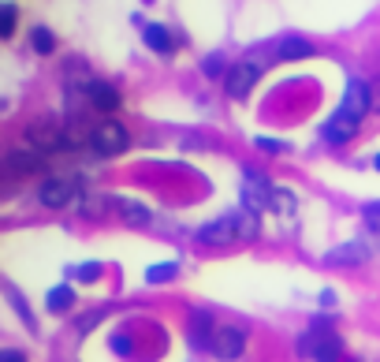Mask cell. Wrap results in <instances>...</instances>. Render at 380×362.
Returning a JSON list of instances; mask_svg holds the SVG:
<instances>
[{"instance_id": "1", "label": "cell", "mask_w": 380, "mask_h": 362, "mask_svg": "<svg viewBox=\"0 0 380 362\" xmlns=\"http://www.w3.org/2000/svg\"><path fill=\"white\" fill-rule=\"evenodd\" d=\"M369 109H373V90H369V82L358 79V75H351V79H346V90H343L339 109L321 124L324 146H343V142H351V139L358 135L361 120L369 116Z\"/></svg>"}, {"instance_id": "2", "label": "cell", "mask_w": 380, "mask_h": 362, "mask_svg": "<svg viewBox=\"0 0 380 362\" xmlns=\"http://www.w3.org/2000/svg\"><path fill=\"white\" fill-rule=\"evenodd\" d=\"M254 236H257V213L246 206L224 213V217L209 221L194 232V239L202 246H235V243H250Z\"/></svg>"}, {"instance_id": "3", "label": "cell", "mask_w": 380, "mask_h": 362, "mask_svg": "<svg viewBox=\"0 0 380 362\" xmlns=\"http://www.w3.org/2000/svg\"><path fill=\"white\" fill-rule=\"evenodd\" d=\"M68 97L71 101H86L93 112H115L120 109V90L112 86V82H105V79H93V75H86L82 82H68Z\"/></svg>"}, {"instance_id": "4", "label": "cell", "mask_w": 380, "mask_h": 362, "mask_svg": "<svg viewBox=\"0 0 380 362\" xmlns=\"http://www.w3.org/2000/svg\"><path fill=\"white\" fill-rule=\"evenodd\" d=\"M265 75V56H242L239 64H231L224 75V94L231 101H242L246 94L257 86V79Z\"/></svg>"}, {"instance_id": "5", "label": "cell", "mask_w": 380, "mask_h": 362, "mask_svg": "<svg viewBox=\"0 0 380 362\" xmlns=\"http://www.w3.org/2000/svg\"><path fill=\"white\" fill-rule=\"evenodd\" d=\"M130 146V131L120 120H101L90 131V154L93 157H120Z\"/></svg>"}, {"instance_id": "6", "label": "cell", "mask_w": 380, "mask_h": 362, "mask_svg": "<svg viewBox=\"0 0 380 362\" xmlns=\"http://www.w3.org/2000/svg\"><path fill=\"white\" fill-rule=\"evenodd\" d=\"M82 194V179L78 176H48L38 187V202L45 209H68L71 202H78Z\"/></svg>"}, {"instance_id": "7", "label": "cell", "mask_w": 380, "mask_h": 362, "mask_svg": "<svg viewBox=\"0 0 380 362\" xmlns=\"http://www.w3.org/2000/svg\"><path fill=\"white\" fill-rule=\"evenodd\" d=\"M272 198H276L272 179L261 176L257 169H242V206L254 213H265V209H272Z\"/></svg>"}, {"instance_id": "8", "label": "cell", "mask_w": 380, "mask_h": 362, "mask_svg": "<svg viewBox=\"0 0 380 362\" xmlns=\"http://www.w3.org/2000/svg\"><path fill=\"white\" fill-rule=\"evenodd\" d=\"M0 169H4L8 179L34 176V172L45 169V154L34 150V146H11V150H4V161H0Z\"/></svg>"}, {"instance_id": "9", "label": "cell", "mask_w": 380, "mask_h": 362, "mask_svg": "<svg viewBox=\"0 0 380 362\" xmlns=\"http://www.w3.org/2000/svg\"><path fill=\"white\" fill-rule=\"evenodd\" d=\"M376 254V243L373 239H346V243H339L336 251H328L324 254V261L328 266H361V261H369Z\"/></svg>"}, {"instance_id": "10", "label": "cell", "mask_w": 380, "mask_h": 362, "mask_svg": "<svg viewBox=\"0 0 380 362\" xmlns=\"http://www.w3.org/2000/svg\"><path fill=\"white\" fill-rule=\"evenodd\" d=\"M212 355H217L220 362H235L242 351H246V333L242 328H235V325H224V328H217V336H212V348H209Z\"/></svg>"}, {"instance_id": "11", "label": "cell", "mask_w": 380, "mask_h": 362, "mask_svg": "<svg viewBox=\"0 0 380 362\" xmlns=\"http://www.w3.org/2000/svg\"><path fill=\"white\" fill-rule=\"evenodd\" d=\"M313 333H317V348H313V362H339V355H343V340H339V333H332V328L324 325V318L313 321Z\"/></svg>"}, {"instance_id": "12", "label": "cell", "mask_w": 380, "mask_h": 362, "mask_svg": "<svg viewBox=\"0 0 380 362\" xmlns=\"http://www.w3.org/2000/svg\"><path fill=\"white\" fill-rule=\"evenodd\" d=\"M112 213H115L123 224H130V228H150V224H153V209L142 206V202H135V198H112Z\"/></svg>"}, {"instance_id": "13", "label": "cell", "mask_w": 380, "mask_h": 362, "mask_svg": "<svg viewBox=\"0 0 380 362\" xmlns=\"http://www.w3.org/2000/svg\"><path fill=\"white\" fill-rule=\"evenodd\" d=\"M187 336H190L194 348H212L217 328H212V314H209V310H194L190 321H187Z\"/></svg>"}, {"instance_id": "14", "label": "cell", "mask_w": 380, "mask_h": 362, "mask_svg": "<svg viewBox=\"0 0 380 362\" xmlns=\"http://www.w3.org/2000/svg\"><path fill=\"white\" fill-rule=\"evenodd\" d=\"M142 41L150 45L157 56H172L175 53V38L168 34V26H160V23H142Z\"/></svg>"}, {"instance_id": "15", "label": "cell", "mask_w": 380, "mask_h": 362, "mask_svg": "<svg viewBox=\"0 0 380 362\" xmlns=\"http://www.w3.org/2000/svg\"><path fill=\"white\" fill-rule=\"evenodd\" d=\"M276 60H306V56H313L317 49H313V41H306V38H299V34H287V38H279L276 41Z\"/></svg>"}, {"instance_id": "16", "label": "cell", "mask_w": 380, "mask_h": 362, "mask_svg": "<svg viewBox=\"0 0 380 362\" xmlns=\"http://www.w3.org/2000/svg\"><path fill=\"white\" fill-rule=\"evenodd\" d=\"M30 49H34L38 56H53L56 53V34L48 26H34L30 30Z\"/></svg>"}, {"instance_id": "17", "label": "cell", "mask_w": 380, "mask_h": 362, "mask_svg": "<svg viewBox=\"0 0 380 362\" xmlns=\"http://www.w3.org/2000/svg\"><path fill=\"white\" fill-rule=\"evenodd\" d=\"M45 306L53 310V314H63V310H71V306H75V288H71V284L53 288V291H48V299H45Z\"/></svg>"}, {"instance_id": "18", "label": "cell", "mask_w": 380, "mask_h": 362, "mask_svg": "<svg viewBox=\"0 0 380 362\" xmlns=\"http://www.w3.org/2000/svg\"><path fill=\"white\" fill-rule=\"evenodd\" d=\"M179 276V261H160V266L145 269V284H168Z\"/></svg>"}, {"instance_id": "19", "label": "cell", "mask_w": 380, "mask_h": 362, "mask_svg": "<svg viewBox=\"0 0 380 362\" xmlns=\"http://www.w3.org/2000/svg\"><path fill=\"white\" fill-rule=\"evenodd\" d=\"M82 217H105V209H112V198H105V194H82Z\"/></svg>"}, {"instance_id": "20", "label": "cell", "mask_w": 380, "mask_h": 362, "mask_svg": "<svg viewBox=\"0 0 380 362\" xmlns=\"http://www.w3.org/2000/svg\"><path fill=\"white\" fill-rule=\"evenodd\" d=\"M4 295H8V299H11V306H15V310H19V318H23V321H26L30 328H34V314H30V306L23 303V295H19V291H15L11 284H4Z\"/></svg>"}, {"instance_id": "21", "label": "cell", "mask_w": 380, "mask_h": 362, "mask_svg": "<svg viewBox=\"0 0 380 362\" xmlns=\"http://www.w3.org/2000/svg\"><path fill=\"white\" fill-rule=\"evenodd\" d=\"M361 221H366V228L373 236H380V202H366V206H361Z\"/></svg>"}, {"instance_id": "22", "label": "cell", "mask_w": 380, "mask_h": 362, "mask_svg": "<svg viewBox=\"0 0 380 362\" xmlns=\"http://www.w3.org/2000/svg\"><path fill=\"white\" fill-rule=\"evenodd\" d=\"M272 209H279V213H284V217H291V213H294V194H291V191H284V187H276Z\"/></svg>"}, {"instance_id": "23", "label": "cell", "mask_w": 380, "mask_h": 362, "mask_svg": "<svg viewBox=\"0 0 380 362\" xmlns=\"http://www.w3.org/2000/svg\"><path fill=\"white\" fill-rule=\"evenodd\" d=\"M15 34V4L0 8V38H11Z\"/></svg>"}, {"instance_id": "24", "label": "cell", "mask_w": 380, "mask_h": 362, "mask_svg": "<svg viewBox=\"0 0 380 362\" xmlns=\"http://www.w3.org/2000/svg\"><path fill=\"white\" fill-rule=\"evenodd\" d=\"M254 146L261 154H287V142H279V139H269V135H257Z\"/></svg>"}, {"instance_id": "25", "label": "cell", "mask_w": 380, "mask_h": 362, "mask_svg": "<svg viewBox=\"0 0 380 362\" xmlns=\"http://www.w3.org/2000/svg\"><path fill=\"white\" fill-rule=\"evenodd\" d=\"M202 71H205L209 79H220V75H227V68H224V56H217V53L205 56V60H202Z\"/></svg>"}, {"instance_id": "26", "label": "cell", "mask_w": 380, "mask_h": 362, "mask_svg": "<svg viewBox=\"0 0 380 362\" xmlns=\"http://www.w3.org/2000/svg\"><path fill=\"white\" fill-rule=\"evenodd\" d=\"M75 276H78V281H97V276H101V261H86V266H78L75 269Z\"/></svg>"}, {"instance_id": "27", "label": "cell", "mask_w": 380, "mask_h": 362, "mask_svg": "<svg viewBox=\"0 0 380 362\" xmlns=\"http://www.w3.org/2000/svg\"><path fill=\"white\" fill-rule=\"evenodd\" d=\"M112 351H115V355H130V340L115 333V336H112Z\"/></svg>"}, {"instance_id": "28", "label": "cell", "mask_w": 380, "mask_h": 362, "mask_svg": "<svg viewBox=\"0 0 380 362\" xmlns=\"http://www.w3.org/2000/svg\"><path fill=\"white\" fill-rule=\"evenodd\" d=\"M0 362H26V355L15 351V348H4V351H0Z\"/></svg>"}, {"instance_id": "29", "label": "cell", "mask_w": 380, "mask_h": 362, "mask_svg": "<svg viewBox=\"0 0 380 362\" xmlns=\"http://www.w3.org/2000/svg\"><path fill=\"white\" fill-rule=\"evenodd\" d=\"M97 321H101V310H97V314H90V318H82V321H78V333H90Z\"/></svg>"}, {"instance_id": "30", "label": "cell", "mask_w": 380, "mask_h": 362, "mask_svg": "<svg viewBox=\"0 0 380 362\" xmlns=\"http://www.w3.org/2000/svg\"><path fill=\"white\" fill-rule=\"evenodd\" d=\"M373 169H376V172H380V154H376V157H373Z\"/></svg>"}]
</instances>
